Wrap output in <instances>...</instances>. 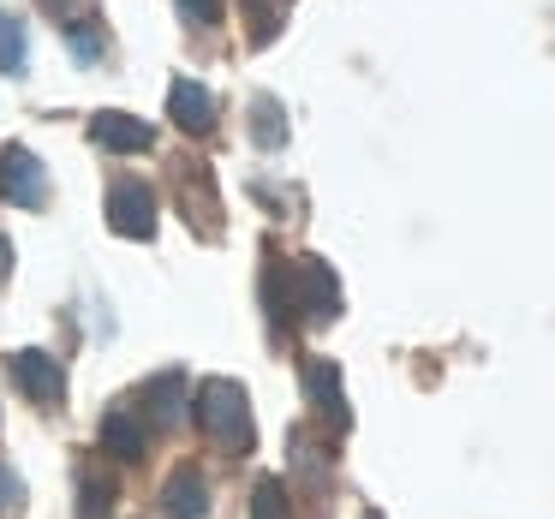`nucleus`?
Returning a JSON list of instances; mask_svg holds the SVG:
<instances>
[{
  "label": "nucleus",
  "instance_id": "nucleus-1",
  "mask_svg": "<svg viewBox=\"0 0 555 519\" xmlns=\"http://www.w3.org/2000/svg\"><path fill=\"white\" fill-rule=\"evenodd\" d=\"M192 418L204 436H216L221 447H233V454H251L257 430H251V406H245V388L228 382V376H209L204 388H197L192 400Z\"/></svg>",
  "mask_w": 555,
  "mask_h": 519
},
{
  "label": "nucleus",
  "instance_id": "nucleus-2",
  "mask_svg": "<svg viewBox=\"0 0 555 519\" xmlns=\"http://www.w3.org/2000/svg\"><path fill=\"white\" fill-rule=\"evenodd\" d=\"M287 311L311 316V323H323V316L340 311V287H335L323 257H299V263L287 269Z\"/></svg>",
  "mask_w": 555,
  "mask_h": 519
},
{
  "label": "nucleus",
  "instance_id": "nucleus-3",
  "mask_svg": "<svg viewBox=\"0 0 555 519\" xmlns=\"http://www.w3.org/2000/svg\"><path fill=\"white\" fill-rule=\"evenodd\" d=\"M108 228L120 233V239H150V233H156V192H150L144 180H114Z\"/></svg>",
  "mask_w": 555,
  "mask_h": 519
},
{
  "label": "nucleus",
  "instance_id": "nucleus-4",
  "mask_svg": "<svg viewBox=\"0 0 555 519\" xmlns=\"http://www.w3.org/2000/svg\"><path fill=\"white\" fill-rule=\"evenodd\" d=\"M0 192L13 197L18 209H42V204H49V173H42V161L30 156L25 144L0 150Z\"/></svg>",
  "mask_w": 555,
  "mask_h": 519
},
{
  "label": "nucleus",
  "instance_id": "nucleus-5",
  "mask_svg": "<svg viewBox=\"0 0 555 519\" xmlns=\"http://www.w3.org/2000/svg\"><path fill=\"white\" fill-rule=\"evenodd\" d=\"M13 376L37 406H61L66 400V371H61V359H49V352H13Z\"/></svg>",
  "mask_w": 555,
  "mask_h": 519
},
{
  "label": "nucleus",
  "instance_id": "nucleus-6",
  "mask_svg": "<svg viewBox=\"0 0 555 519\" xmlns=\"http://www.w3.org/2000/svg\"><path fill=\"white\" fill-rule=\"evenodd\" d=\"M90 138H96L108 156H138V150L156 144V132H150L144 120H132V114H120V108H102L96 120H90Z\"/></svg>",
  "mask_w": 555,
  "mask_h": 519
},
{
  "label": "nucleus",
  "instance_id": "nucleus-7",
  "mask_svg": "<svg viewBox=\"0 0 555 519\" xmlns=\"http://www.w3.org/2000/svg\"><path fill=\"white\" fill-rule=\"evenodd\" d=\"M168 114H173L180 132H209V126H216V96H209L197 78H180V85L168 90Z\"/></svg>",
  "mask_w": 555,
  "mask_h": 519
},
{
  "label": "nucleus",
  "instance_id": "nucleus-8",
  "mask_svg": "<svg viewBox=\"0 0 555 519\" xmlns=\"http://www.w3.org/2000/svg\"><path fill=\"white\" fill-rule=\"evenodd\" d=\"M305 388H311L317 412H323V418H335V430H347L352 412H347V394H340V371H335V364L311 359V364H305Z\"/></svg>",
  "mask_w": 555,
  "mask_h": 519
},
{
  "label": "nucleus",
  "instance_id": "nucleus-9",
  "mask_svg": "<svg viewBox=\"0 0 555 519\" xmlns=\"http://www.w3.org/2000/svg\"><path fill=\"white\" fill-rule=\"evenodd\" d=\"M144 412H150V424H162V430H168V424H180V412H185V376L180 371H162V376H150L144 382Z\"/></svg>",
  "mask_w": 555,
  "mask_h": 519
},
{
  "label": "nucleus",
  "instance_id": "nucleus-10",
  "mask_svg": "<svg viewBox=\"0 0 555 519\" xmlns=\"http://www.w3.org/2000/svg\"><path fill=\"white\" fill-rule=\"evenodd\" d=\"M102 454L138 459L144 454V424H138L132 412H108V418H102Z\"/></svg>",
  "mask_w": 555,
  "mask_h": 519
},
{
  "label": "nucleus",
  "instance_id": "nucleus-11",
  "mask_svg": "<svg viewBox=\"0 0 555 519\" xmlns=\"http://www.w3.org/2000/svg\"><path fill=\"white\" fill-rule=\"evenodd\" d=\"M209 514V490L197 471H180V478L168 483V519H204Z\"/></svg>",
  "mask_w": 555,
  "mask_h": 519
},
{
  "label": "nucleus",
  "instance_id": "nucleus-12",
  "mask_svg": "<svg viewBox=\"0 0 555 519\" xmlns=\"http://www.w3.org/2000/svg\"><path fill=\"white\" fill-rule=\"evenodd\" d=\"M25 54H30L25 25H18L13 13H0V73H7V78H18V73H25Z\"/></svg>",
  "mask_w": 555,
  "mask_h": 519
},
{
  "label": "nucleus",
  "instance_id": "nucleus-13",
  "mask_svg": "<svg viewBox=\"0 0 555 519\" xmlns=\"http://www.w3.org/2000/svg\"><path fill=\"white\" fill-rule=\"evenodd\" d=\"M251 519H293L287 514V483L281 478H263L251 490Z\"/></svg>",
  "mask_w": 555,
  "mask_h": 519
},
{
  "label": "nucleus",
  "instance_id": "nucleus-14",
  "mask_svg": "<svg viewBox=\"0 0 555 519\" xmlns=\"http://www.w3.org/2000/svg\"><path fill=\"white\" fill-rule=\"evenodd\" d=\"M108 507H114V478H108V471L85 478V502H78V514H85V519H108Z\"/></svg>",
  "mask_w": 555,
  "mask_h": 519
},
{
  "label": "nucleus",
  "instance_id": "nucleus-15",
  "mask_svg": "<svg viewBox=\"0 0 555 519\" xmlns=\"http://www.w3.org/2000/svg\"><path fill=\"white\" fill-rule=\"evenodd\" d=\"M257 144H281V126H275V96H257Z\"/></svg>",
  "mask_w": 555,
  "mask_h": 519
},
{
  "label": "nucleus",
  "instance_id": "nucleus-16",
  "mask_svg": "<svg viewBox=\"0 0 555 519\" xmlns=\"http://www.w3.org/2000/svg\"><path fill=\"white\" fill-rule=\"evenodd\" d=\"M180 13H185V25H216L221 0H180Z\"/></svg>",
  "mask_w": 555,
  "mask_h": 519
},
{
  "label": "nucleus",
  "instance_id": "nucleus-17",
  "mask_svg": "<svg viewBox=\"0 0 555 519\" xmlns=\"http://www.w3.org/2000/svg\"><path fill=\"white\" fill-rule=\"evenodd\" d=\"M18 502H25V483L13 478V466H0V507H7V514H13Z\"/></svg>",
  "mask_w": 555,
  "mask_h": 519
},
{
  "label": "nucleus",
  "instance_id": "nucleus-18",
  "mask_svg": "<svg viewBox=\"0 0 555 519\" xmlns=\"http://www.w3.org/2000/svg\"><path fill=\"white\" fill-rule=\"evenodd\" d=\"M73 54L78 61H102V37L96 30H73Z\"/></svg>",
  "mask_w": 555,
  "mask_h": 519
},
{
  "label": "nucleus",
  "instance_id": "nucleus-19",
  "mask_svg": "<svg viewBox=\"0 0 555 519\" xmlns=\"http://www.w3.org/2000/svg\"><path fill=\"white\" fill-rule=\"evenodd\" d=\"M7 275H13V245L0 239V287H7Z\"/></svg>",
  "mask_w": 555,
  "mask_h": 519
},
{
  "label": "nucleus",
  "instance_id": "nucleus-20",
  "mask_svg": "<svg viewBox=\"0 0 555 519\" xmlns=\"http://www.w3.org/2000/svg\"><path fill=\"white\" fill-rule=\"evenodd\" d=\"M364 519H383V514H364Z\"/></svg>",
  "mask_w": 555,
  "mask_h": 519
}]
</instances>
